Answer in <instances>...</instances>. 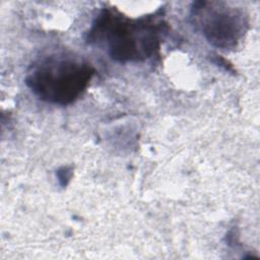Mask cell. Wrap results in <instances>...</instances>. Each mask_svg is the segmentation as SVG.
Segmentation results:
<instances>
[{
  "instance_id": "obj_3",
  "label": "cell",
  "mask_w": 260,
  "mask_h": 260,
  "mask_svg": "<svg viewBox=\"0 0 260 260\" xmlns=\"http://www.w3.org/2000/svg\"><path fill=\"white\" fill-rule=\"evenodd\" d=\"M190 21L210 45L225 50L235 49L249 27L245 10L218 1L194 2Z\"/></svg>"
},
{
  "instance_id": "obj_1",
  "label": "cell",
  "mask_w": 260,
  "mask_h": 260,
  "mask_svg": "<svg viewBox=\"0 0 260 260\" xmlns=\"http://www.w3.org/2000/svg\"><path fill=\"white\" fill-rule=\"evenodd\" d=\"M169 26L161 15L153 13L130 18L116 9H103L87 34V42L107 48L113 60L141 62L155 56Z\"/></svg>"
},
{
  "instance_id": "obj_2",
  "label": "cell",
  "mask_w": 260,
  "mask_h": 260,
  "mask_svg": "<svg viewBox=\"0 0 260 260\" xmlns=\"http://www.w3.org/2000/svg\"><path fill=\"white\" fill-rule=\"evenodd\" d=\"M93 75L94 68L85 60L58 53L34 62L27 70L25 84L40 100L66 106L82 95Z\"/></svg>"
}]
</instances>
